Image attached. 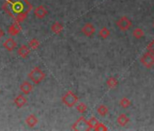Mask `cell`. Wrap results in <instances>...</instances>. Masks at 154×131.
Masks as SVG:
<instances>
[{"mask_svg": "<svg viewBox=\"0 0 154 131\" xmlns=\"http://www.w3.org/2000/svg\"><path fill=\"white\" fill-rule=\"evenodd\" d=\"M72 130H76V131H89L90 128H89V126H88V120H86V118L82 116L81 117H79L77 119L72 126L71 127Z\"/></svg>", "mask_w": 154, "mask_h": 131, "instance_id": "cell-4", "label": "cell"}, {"mask_svg": "<svg viewBox=\"0 0 154 131\" xmlns=\"http://www.w3.org/2000/svg\"><path fill=\"white\" fill-rule=\"evenodd\" d=\"M82 33L85 36V37H92L94 33H95V27L92 23H85V26L82 27Z\"/></svg>", "mask_w": 154, "mask_h": 131, "instance_id": "cell-7", "label": "cell"}, {"mask_svg": "<svg viewBox=\"0 0 154 131\" xmlns=\"http://www.w3.org/2000/svg\"><path fill=\"white\" fill-rule=\"evenodd\" d=\"M129 122H130V118H129L128 116H127L126 114H124V113L120 114V115L118 116V117H117V123H118L120 126H126Z\"/></svg>", "mask_w": 154, "mask_h": 131, "instance_id": "cell-15", "label": "cell"}, {"mask_svg": "<svg viewBox=\"0 0 154 131\" xmlns=\"http://www.w3.org/2000/svg\"><path fill=\"white\" fill-rule=\"evenodd\" d=\"M106 85L109 88L111 89H114L118 85H119V82H118V79L114 77H111L107 79L106 81Z\"/></svg>", "mask_w": 154, "mask_h": 131, "instance_id": "cell-17", "label": "cell"}, {"mask_svg": "<svg viewBox=\"0 0 154 131\" xmlns=\"http://www.w3.org/2000/svg\"><path fill=\"white\" fill-rule=\"evenodd\" d=\"M51 30H52L53 33H54L56 35H59L63 30V26L59 22H54L51 27Z\"/></svg>", "mask_w": 154, "mask_h": 131, "instance_id": "cell-16", "label": "cell"}, {"mask_svg": "<svg viewBox=\"0 0 154 131\" xmlns=\"http://www.w3.org/2000/svg\"><path fill=\"white\" fill-rule=\"evenodd\" d=\"M2 8L15 21L21 23L33 9V6L28 0H7Z\"/></svg>", "mask_w": 154, "mask_h": 131, "instance_id": "cell-1", "label": "cell"}, {"mask_svg": "<svg viewBox=\"0 0 154 131\" xmlns=\"http://www.w3.org/2000/svg\"><path fill=\"white\" fill-rule=\"evenodd\" d=\"M94 130H96V131H107V130H108V127H107L103 123L99 122L98 125L95 126Z\"/></svg>", "mask_w": 154, "mask_h": 131, "instance_id": "cell-25", "label": "cell"}, {"mask_svg": "<svg viewBox=\"0 0 154 131\" xmlns=\"http://www.w3.org/2000/svg\"><path fill=\"white\" fill-rule=\"evenodd\" d=\"M38 123V118L36 117L35 115L34 114H30L26 117V124L29 126V127H34L37 125Z\"/></svg>", "mask_w": 154, "mask_h": 131, "instance_id": "cell-12", "label": "cell"}, {"mask_svg": "<svg viewBox=\"0 0 154 131\" xmlns=\"http://www.w3.org/2000/svg\"><path fill=\"white\" fill-rule=\"evenodd\" d=\"M140 62L146 69H151L154 67V55L148 51L141 56Z\"/></svg>", "mask_w": 154, "mask_h": 131, "instance_id": "cell-5", "label": "cell"}, {"mask_svg": "<svg viewBox=\"0 0 154 131\" xmlns=\"http://www.w3.org/2000/svg\"><path fill=\"white\" fill-rule=\"evenodd\" d=\"M132 36L136 39H140V38H142L144 37V32L141 28H135L132 32Z\"/></svg>", "mask_w": 154, "mask_h": 131, "instance_id": "cell-23", "label": "cell"}, {"mask_svg": "<svg viewBox=\"0 0 154 131\" xmlns=\"http://www.w3.org/2000/svg\"><path fill=\"white\" fill-rule=\"evenodd\" d=\"M19 88H20V90H21V92H22L23 94L28 95V94H30V93L32 92V90H33V86H32V84H30L28 81H24V82L20 85Z\"/></svg>", "mask_w": 154, "mask_h": 131, "instance_id": "cell-11", "label": "cell"}, {"mask_svg": "<svg viewBox=\"0 0 154 131\" xmlns=\"http://www.w3.org/2000/svg\"><path fill=\"white\" fill-rule=\"evenodd\" d=\"M17 42H16V41L14 40V38H12V37L8 38V39L4 42V44H3L4 48H6V49H7L8 51H9V52H12L13 50H15L16 47H17Z\"/></svg>", "mask_w": 154, "mask_h": 131, "instance_id": "cell-10", "label": "cell"}, {"mask_svg": "<svg viewBox=\"0 0 154 131\" xmlns=\"http://www.w3.org/2000/svg\"><path fill=\"white\" fill-rule=\"evenodd\" d=\"M99 37H102V38H103V39H106L109 36H110V34H111V32H110V30L106 27H102L100 30H99Z\"/></svg>", "mask_w": 154, "mask_h": 131, "instance_id": "cell-19", "label": "cell"}, {"mask_svg": "<svg viewBox=\"0 0 154 131\" xmlns=\"http://www.w3.org/2000/svg\"><path fill=\"white\" fill-rule=\"evenodd\" d=\"M4 35H5V33H4L3 29H2L1 27H0V38L3 37H4Z\"/></svg>", "mask_w": 154, "mask_h": 131, "instance_id": "cell-27", "label": "cell"}, {"mask_svg": "<svg viewBox=\"0 0 154 131\" xmlns=\"http://www.w3.org/2000/svg\"><path fill=\"white\" fill-rule=\"evenodd\" d=\"M76 110L78 111V113H80V114H85L87 111V106L85 103L81 102L76 106Z\"/></svg>", "mask_w": 154, "mask_h": 131, "instance_id": "cell-24", "label": "cell"}, {"mask_svg": "<svg viewBox=\"0 0 154 131\" xmlns=\"http://www.w3.org/2000/svg\"><path fill=\"white\" fill-rule=\"evenodd\" d=\"M132 23L131 21L126 17V16H123L117 22H116V26L119 27V29L121 31H127L130 29V27H131Z\"/></svg>", "mask_w": 154, "mask_h": 131, "instance_id": "cell-6", "label": "cell"}, {"mask_svg": "<svg viewBox=\"0 0 154 131\" xmlns=\"http://www.w3.org/2000/svg\"><path fill=\"white\" fill-rule=\"evenodd\" d=\"M21 30H22V27H21L20 23L17 22V21H15V22L8 27V34H9L11 37H15V36H17V34H19Z\"/></svg>", "mask_w": 154, "mask_h": 131, "instance_id": "cell-9", "label": "cell"}, {"mask_svg": "<svg viewBox=\"0 0 154 131\" xmlns=\"http://www.w3.org/2000/svg\"><path fill=\"white\" fill-rule=\"evenodd\" d=\"M28 78L34 82V84L38 85L45 78V73L39 67H35L29 72Z\"/></svg>", "mask_w": 154, "mask_h": 131, "instance_id": "cell-2", "label": "cell"}, {"mask_svg": "<svg viewBox=\"0 0 154 131\" xmlns=\"http://www.w3.org/2000/svg\"><path fill=\"white\" fill-rule=\"evenodd\" d=\"M98 123H99L98 119H97L95 117L92 116V117L88 119V126H89L90 130H91V129H94L95 126L98 125Z\"/></svg>", "mask_w": 154, "mask_h": 131, "instance_id": "cell-21", "label": "cell"}, {"mask_svg": "<svg viewBox=\"0 0 154 131\" xmlns=\"http://www.w3.org/2000/svg\"><path fill=\"white\" fill-rule=\"evenodd\" d=\"M119 104H120V106H121L122 108H128V107L131 105V101L128 97H122V98L119 101Z\"/></svg>", "mask_w": 154, "mask_h": 131, "instance_id": "cell-20", "label": "cell"}, {"mask_svg": "<svg viewBox=\"0 0 154 131\" xmlns=\"http://www.w3.org/2000/svg\"><path fill=\"white\" fill-rule=\"evenodd\" d=\"M26 102H27V100H26V98L23 95H18V96L16 97L15 99H14V103H15V105H16L18 108L23 107L26 104Z\"/></svg>", "mask_w": 154, "mask_h": 131, "instance_id": "cell-14", "label": "cell"}, {"mask_svg": "<svg viewBox=\"0 0 154 131\" xmlns=\"http://www.w3.org/2000/svg\"><path fill=\"white\" fill-rule=\"evenodd\" d=\"M147 51H149V52H150L151 54L154 55V40L150 41L148 44V46H147Z\"/></svg>", "mask_w": 154, "mask_h": 131, "instance_id": "cell-26", "label": "cell"}, {"mask_svg": "<svg viewBox=\"0 0 154 131\" xmlns=\"http://www.w3.org/2000/svg\"><path fill=\"white\" fill-rule=\"evenodd\" d=\"M40 42L38 41V39L36 38H32L29 42H28V46L30 47V49L32 50H35L39 47Z\"/></svg>", "mask_w": 154, "mask_h": 131, "instance_id": "cell-22", "label": "cell"}, {"mask_svg": "<svg viewBox=\"0 0 154 131\" xmlns=\"http://www.w3.org/2000/svg\"><path fill=\"white\" fill-rule=\"evenodd\" d=\"M30 47L29 46H26V45H23V46H21L19 48H18V50H17V55L19 56H21L22 58H26L28 56H29V54H30Z\"/></svg>", "mask_w": 154, "mask_h": 131, "instance_id": "cell-13", "label": "cell"}, {"mask_svg": "<svg viewBox=\"0 0 154 131\" xmlns=\"http://www.w3.org/2000/svg\"><path fill=\"white\" fill-rule=\"evenodd\" d=\"M153 27H154V23H153Z\"/></svg>", "mask_w": 154, "mask_h": 131, "instance_id": "cell-28", "label": "cell"}, {"mask_svg": "<svg viewBox=\"0 0 154 131\" xmlns=\"http://www.w3.org/2000/svg\"><path fill=\"white\" fill-rule=\"evenodd\" d=\"M78 100H79L78 97H77L72 90L67 91L62 97V103L69 108L73 107L76 105V103L78 102Z\"/></svg>", "mask_w": 154, "mask_h": 131, "instance_id": "cell-3", "label": "cell"}, {"mask_svg": "<svg viewBox=\"0 0 154 131\" xmlns=\"http://www.w3.org/2000/svg\"><path fill=\"white\" fill-rule=\"evenodd\" d=\"M97 113L101 116V117H106L107 114L109 113V108L103 105V104H101L98 107H97Z\"/></svg>", "mask_w": 154, "mask_h": 131, "instance_id": "cell-18", "label": "cell"}, {"mask_svg": "<svg viewBox=\"0 0 154 131\" xmlns=\"http://www.w3.org/2000/svg\"><path fill=\"white\" fill-rule=\"evenodd\" d=\"M34 14H35V17L38 19H43L45 18L47 14H48V11L46 10V8L44 7V6H38L37 8H35L34 10Z\"/></svg>", "mask_w": 154, "mask_h": 131, "instance_id": "cell-8", "label": "cell"}]
</instances>
